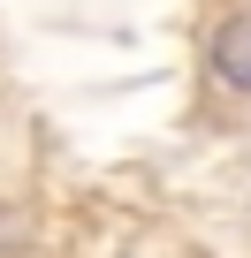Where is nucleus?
Listing matches in <instances>:
<instances>
[{
	"instance_id": "obj_1",
	"label": "nucleus",
	"mask_w": 251,
	"mask_h": 258,
	"mask_svg": "<svg viewBox=\"0 0 251 258\" xmlns=\"http://www.w3.org/2000/svg\"><path fill=\"white\" fill-rule=\"evenodd\" d=\"M213 69H221L228 91L251 99V16H228V23L213 31Z\"/></svg>"
}]
</instances>
